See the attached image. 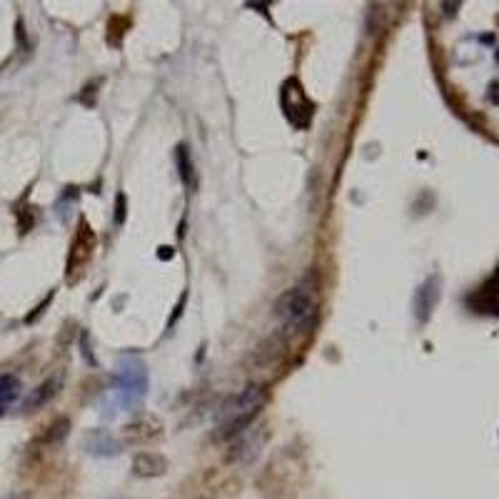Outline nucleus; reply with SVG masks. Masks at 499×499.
<instances>
[{
    "mask_svg": "<svg viewBox=\"0 0 499 499\" xmlns=\"http://www.w3.org/2000/svg\"><path fill=\"white\" fill-rule=\"evenodd\" d=\"M268 405V389L263 384H247L242 392L227 397L217 412V432L215 440H235L247 427L253 425L255 417Z\"/></svg>",
    "mask_w": 499,
    "mask_h": 499,
    "instance_id": "1",
    "label": "nucleus"
},
{
    "mask_svg": "<svg viewBox=\"0 0 499 499\" xmlns=\"http://www.w3.org/2000/svg\"><path fill=\"white\" fill-rule=\"evenodd\" d=\"M315 307H317V302L310 289L289 287V289H285L277 297V302H275V317L282 322V330H285V335H287V332L302 330V327L312 320V315H315Z\"/></svg>",
    "mask_w": 499,
    "mask_h": 499,
    "instance_id": "2",
    "label": "nucleus"
},
{
    "mask_svg": "<svg viewBox=\"0 0 499 499\" xmlns=\"http://www.w3.org/2000/svg\"><path fill=\"white\" fill-rule=\"evenodd\" d=\"M160 435H163V422L155 415H142L122 427V437L130 444H145V442L158 440Z\"/></svg>",
    "mask_w": 499,
    "mask_h": 499,
    "instance_id": "3",
    "label": "nucleus"
},
{
    "mask_svg": "<svg viewBox=\"0 0 499 499\" xmlns=\"http://www.w3.org/2000/svg\"><path fill=\"white\" fill-rule=\"evenodd\" d=\"M170 469V462L165 454L160 452H135L132 454V474L140 479H155V477H163L165 472Z\"/></svg>",
    "mask_w": 499,
    "mask_h": 499,
    "instance_id": "4",
    "label": "nucleus"
},
{
    "mask_svg": "<svg viewBox=\"0 0 499 499\" xmlns=\"http://www.w3.org/2000/svg\"><path fill=\"white\" fill-rule=\"evenodd\" d=\"M285 350H287V340H285V332H273L270 337H265L258 345V350L253 352V362L258 367H273L282 360Z\"/></svg>",
    "mask_w": 499,
    "mask_h": 499,
    "instance_id": "5",
    "label": "nucleus"
},
{
    "mask_svg": "<svg viewBox=\"0 0 499 499\" xmlns=\"http://www.w3.org/2000/svg\"><path fill=\"white\" fill-rule=\"evenodd\" d=\"M437 297H440V280L437 277H430L415 294V310H417V317L420 322H425L430 317L432 307H435Z\"/></svg>",
    "mask_w": 499,
    "mask_h": 499,
    "instance_id": "6",
    "label": "nucleus"
},
{
    "mask_svg": "<svg viewBox=\"0 0 499 499\" xmlns=\"http://www.w3.org/2000/svg\"><path fill=\"white\" fill-rule=\"evenodd\" d=\"M235 444H232V452L227 454V462H250V459L258 454L260 444L265 442V432L258 437H245V432H242L240 437H235Z\"/></svg>",
    "mask_w": 499,
    "mask_h": 499,
    "instance_id": "7",
    "label": "nucleus"
},
{
    "mask_svg": "<svg viewBox=\"0 0 499 499\" xmlns=\"http://www.w3.org/2000/svg\"><path fill=\"white\" fill-rule=\"evenodd\" d=\"M93 247H95V235L88 230L85 222H80L78 237H75L73 247H70V250H73V253H70V270H73V265L85 263V260L90 258V253H93Z\"/></svg>",
    "mask_w": 499,
    "mask_h": 499,
    "instance_id": "8",
    "label": "nucleus"
},
{
    "mask_svg": "<svg viewBox=\"0 0 499 499\" xmlns=\"http://www.w3.org/2000/svg\"><path fill=\"white\" fill-rule=\"evenodd\" d=\"M70 432V420L68 417H58V420H53L50 425L42 430V435L38 437V444H45V447H53V444H60V442L68 437Z\"/></svg>",
    "mask_w": 499,
    "mask_h": 499,
    "instance_id": "9",
    "label": "nucleus"
},
{
    "mask_svg": "<svg viewBox=\"0 0 499 499\" xmlns=\"http://www.w3.org/2000/svg\"><path fill=\"white\" fill-rule=\"evenodd\" d=\"M55 387H58V382H53V379H47L45 384H40V387L35 389V394H30V399L25 402V410L33 412V410H38L40 405H45L47 399H50L55 392H58Z\"/></svg>",
    "mask_w": 499,
    "mask_h": 499,
    "instance_id": "10",
    "label": "nucleus"
},
{
    "mask_svg": "<svg viewBox=\"0 0 499 499\" xmlns=\"http://www.w3.org/2000/svg\"><path fill=\"white\" fill-rule=\"evenodd\" d=\"M175 160H178V168H180V178H183V185H185V188H193L195 180H193V163H190L188 147H185V145H178V150H175Z\"/></svg>",
    "mask_w": 499,
    "mask_h": 499,
    "instance_id": "11",
    "label": "nucleus"
},
{
    "mask_svg": "<svg viewBox=\"0 0 499 499\" xmlns=\"http://www.w3.org/2000/svg\"><path fill=\"white\" fill-rule=\"evenodd\" d=\"M122 217H125V197H117V222H122Z\"/></svg>",
    "mask_w": 499,
    "mask_h": 499,
    "instance_id": "12",
    "label": "nucleus"
}]
</instances>
